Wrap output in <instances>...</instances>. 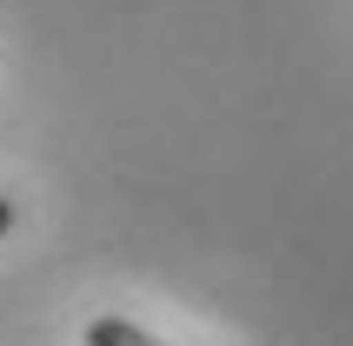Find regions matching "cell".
Here are the masks:
<instances>
[{
  "label": "cell",
  "instance_id": "1",
  "mask_svg": "<svg viewBox=\"0 0 353 346\" xmlns=\"http://www.w3.org/2000/svg\"><path fill=\"white\" fill-rule=\"evenodd\" d=\"M87 346H167V340L140 333L134 320H94V327H87Z\"/></svg>",
  "mask_w": 353,
  "mask_h": 346
},
{
  "label": "cell",
  "instance_id": "2",
  "mask_svg": "<svg viewBox=\"0 0 353 346\" xmlns=\"http://www.w3.org/2000/svg\"><path fill=\"white\" fill-rule=\"evenodd\" d=\"M14 227V200H7V193H0V233Z\"/></svg>",
  "mask_w": 353,
  "mask_h": 346
}]
</instances>
